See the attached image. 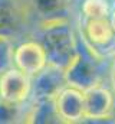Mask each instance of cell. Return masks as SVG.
Returning <instances> with one entry per match:
<instances>
[{"label": "cell", "instance_id": "6da1fadb", "mask_svg": "<svg viewBox=\"0 0 115 124\" xmlns=\"http://www.w3.org/2000/svg\"><path fill=\"white\" fill-rule=\"evenodd\" d=\"M42 32L40 43L45 48L48 63L68 69L78 55V32L71 20H59L39 26Z\"/></svg>", "mask_w": 115, "mask_h": 124}, {"label": "cell", "instance_id": "7a4b0ae2", "mask_svg": "<svg viewBox=\"0 0 115 124\" xmlns=\"http://www.w3.org/2000/svg\"><path fill=\"white\" fill-rule=\"evenodd\" d=\"M32 77L16 66L7 68L0 75V100L12 104H25L30 100Z\"/></svg>", "mask_w": 115, "mask_h": 124}, {"label": "cell", "instance_id": "3957f363", "mask_svg": "<svg viewBox=\"0 0 115 124\" xmlns=\"http://www.w3.org/2000/svg\"><path fill=\"white\" fill-rule=\"evenodd\" d=\"M68 85L66 72L62 68L46 65L39 74L32 77L30 101L56 98V95Z\"/></svg>", "mask_w": 115, "mask_h": 124}, {"label": "cell", "instance_id": "277c9868", "mask_svg": "<svg viewBox=\"0 0 115 124\" xmlns=\"http://www.w3.org/2000/svg\"><path fill=\"white\" fill-rule=\"evenodd\" d=\"M32 19L25 0H0V35L13 38Z\"/></svg>", "mask_w": 115, "mask_h": 124}, {"label": "cell", "instance_id": "5b68a950", "mask_svg": "<svg viewBox=\"0 0 115 124\" xmlns=\"http://www.w3.org/2000/svg\"><path fill=\"white\" fill-rule=\"evenodd\" d=\"M85 95V118L89 121L96 120H107L111 118L115 108L114 91L102 87L95 85L84 91Z\"/></svg>", "mask_w": 115, "mask_h": 124}, {"label": "cell", "instance_id": "8992f818", "mask_svg": "<svg viewBox=\"0 0 115 124\" xmlns=\"http://www.w3.org/2000/svg\"><path fill=\"white\" fill-rule=\"evenodd\" d=\"M13 63L20 71L35 77L48 65V56L43 45L36 40H26L20 43L14 48Z\"/></svg>", "mask_w": 115, "mask_h": 124}, {"label": "cell", "instance_id": "52a82bcc", "mask_svg": "<svg viewBox=\"0 0 115 124\" xmlns=\"http://www.w3.org/2000/svg\"><path fill=\"white\" fill-rule=\"evenodd\" d=\"M30 16L37 19V28L59 20H68L72 10L71 0H25Z\"/></svg>", "mask_w": 115, "mask_h": 124}, {"label": "cell", "instance_id": "ba28073f", "mask_svg": "<svg viewBox=\"0 0 115 124\" xmlns=\"http://www.w3.org/2000/svg\"><path fill=\"white\" fill-rule=\"evenodd\" d=\"M55 102L63 123H78L85 118V95L82 90L66 85L56 95Z\"/></svg>", "mask_w": 115, "mask_h": 124}, {"label": "cell", "instance_id": "9c48e42d", "mask_svg": "<svg viewBox=\"0 0 115 124\" xmlns=\"http://www.w3.org/2000/svg\"><path fill=\"white\" fill-rule=\"evenodd\" d=\"M79 29L82 32V35L85 36L86 40L95 49H98L99 52L105 46L111 45L115 39V31H114V28H112V25H111L109 17L84 19Z\"/></svg>", "mask_w": 115, "mask_h": 124}, {"label": "cell", "instance_id": "30bf717a", "mask_svg": "<svg viewBox=\"0 0 115 124\" xmlns=\"http://www.w3.org/2000/svg\"><path fill=\"white\" fill-rule=\"evenodd\" d=\"M25 121L26 123H63L56 108L55 98L49 100H37V101H30L28 111L25 114Z\"/></svg>", "mask_w": 115, "mask_h": 124}, {"label": "cell", "instance_id": "8fae6325", "mask_svg": "<svg viewBox=\"0 0 115 124\" xmlns=\"http://www.w3.org/2000/svg\"><path fill=\"white\" fill-rule=\"evenodd\" d=\"M81 12L84 15V19L109 17L111 6L108 0H84L81 4Z\"/></svg>", "mask_w": 115, "mask_h": 124}, {"label": "cell", "instance_id": "7c38bea8", "mask_svg": "<svg viewBox=\"0 0 115 124\" xmlns=\"http://www.w3.org/2000/svg\"><path fill=\"white\" fill-rule=\"evenodd\" d=\"M23 104H12L4 100H0V124L25 121Z\"/></svg>", "mask_w": 115, "mask_h": 124}, {"label": "cell", "instance_id": "4fadbf2b", "mask_svg": "<svg viewBox=\"0 0 115 124\" xmlns=\"http://www.w3.org/2000/svg\"><path fill=\"white\" fill-rule=\"evenodd\" d=\"M13 40L9 36L0 35V75L10 66H13Z\"/></svg>", "mask_w": 115, "mask_h": 124}, {"label": "cell", "instance_id": "5bb4252c", "mask_svg": "<svg viewBox=\"0 0 115 124\" xmlns=\"http://www.w3.org/2000/svg\"><path fill=\"white\" fill-rule=\"evenodd\" d=\"M109 81H111V87H112V91L115 94V59L111 63V69H109Z\"/></svg>", "mask_w": 115, "mask_h": 124}, {"label": "cell", "instance_id": "9a60e30c", "mask_svg": "<svg viewBox=\"0 0 115 124\" xmlns=\"http://www.w3.org/2000/svg\"><path fill=\"white\" fill-rule=\"evenodd\" d=\"M109 20H111V25H112V28H114V31H115V9H112V10H111Z\"/></svg>", "mask_w": 115, "mask_h": 124}]
</instances>
